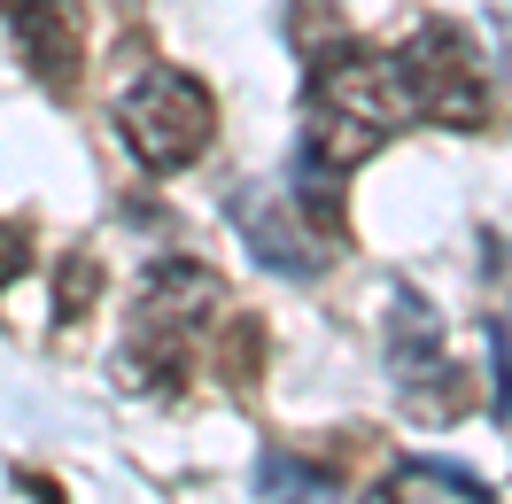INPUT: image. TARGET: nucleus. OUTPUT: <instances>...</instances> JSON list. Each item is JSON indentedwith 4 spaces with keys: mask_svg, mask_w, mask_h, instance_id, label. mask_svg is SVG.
I'll list each match as a JSON object with an SVG mask.
<instances>
[{
    "mask_svg": "<svg viewBox=\"0 0 512 504\" xmlns=\"http://www.w3.org/2000/svg\"><path fill=\"white\" fill-rule=\"evenodd\" d=\"M117 132H125V148L148 171H187L202 148H210V132H218V101L194 86L187 70H140L117 101Z\"/></svg>",
    "mask_w": 512,
    "mask_h": 504,
    "instance_id": "1",
    "label": "nucleus"
},
{
    "mask_svg": "<svg viewBox=\"0 0 512 504\" xmlns=\"http://www.w3.org/2000/svg\"><path fill=\"white\" fill-rule=\"evenodd\" d=\"M396 78H404L412 117H443V125H481V117H489L481 63L458 32H419L412 47L396 55Z\"/></svg>",
    "mask_w": 512,
    "mask_h": 504,
    "instance_id": "2",
    "label": "nucleus"
},
{
    "mask_svg": "<svg viewBox=\"0 0 512 504\" xmlns=\"http://www.w3.org/2000/svg\"><path fill=\"white\" fill-rule=\"evenodd\" d=\"M8 24H16V39H24V55L47 86H63L78 70V8L70 0H8Z\"/></svg>",
    "mask_w": 512,
    "mask_h": 504,
    "instance_id": "3",
    "label": "nucleus"
},
{
    "mask_svg": "<svg viewBox=\"0 0 512 504\" xmlns=\"http://www.w3.org/2000/svg\"><path fill=\"white\" fill-rule=\"evenodd\" d=\"M241 225H249V241H256V256L272 264V272H288V280H303L319 256H311V233L303 225H288L272 202H241Z\"/></svg>",
    "mask_w": 512,
    "mask_h": 504,
    "instance_id": "4",
    "label": "nucleus"
},
{
    "mask_svg": "<svg viewBox=\"0 0 512 504\" xmlns=\"http://www.w3.org/2000/svg\"><path fill=\"white\" fill-rule=\"evenodd\" d=\"M256 489L280 497V504H311V497H326V473L295 466V458H280V450H264V458H256Z\"/></svg>",
    "mask_w": 512,
    "mask_h": 504,
    "instance_id": "5",
    "label": "nucleus"
},
{
    "mask_svg": "<svg viewBox=\"0 0 512 504\" xmlns=\"http://www.w3.org/2000/svg\"><path fill=\"white\" fill-rule=\"evenodd\" d=\"M94 295H101V256L94 249H78L63 264V311L78 318V311H94Z\"/></svg>",
    "mask_w": 512,
    "mask_h": 504,
    "instance_id": "6",
    "label": "nucleus"
},
{
    "mask_svg": "<svg viewBox=\"0 0 512 504\" xmlns=\"http://www.w3.org/2000/svg\"><path fill=\"white\" fill-rule=\"evenodd\" d=\"M16 272H24V233L0 225V280H16Z\"/></svg>",
    "mask_w": 512,
    "mask_h": 504,
    "instance_id": "7",
    "label": "nucleus"
},
{
    "mask_svg": "<svg viewBox=\"0 0 512 504\" xmlns=\"http://www.w3.org/2000/svg\"><path fill=\"white\" fill-rule=\"evenodd\" d=\"M497 411L512 419V342L497 334Z\"/></svg>",
    "mask_w": 512,
    "mask_h": 504,
    "instance_id": "8",
    "label": "nucleus"
}]
</instances>
